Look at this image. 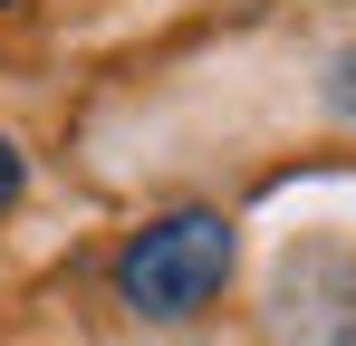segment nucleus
Segmentation results:
<instances>
[{"instance_id":"f257e3e1","label":"nucleus","mask_w":356,"mask_h":346,"mask_svg":"<svg viewBox=\"0 0 356 346\" xmlns=\"http://www.w3.org/2000/svg\"><path fill=\"white\" fill-rule=\"evenodd\" d=\"M232 222L222 212H164V222H145L135 240L116 250V298L145 318V327H183V318H202L222 279H232Z\"/></svg>"},{"instance_id":"7ed1b4c3","label":"nucleus","mask_w":356,"mask_h":346,"mask_svg":"<svg viewBox=\"0 0 356 346\" xmlns=\"http://www.w3.org/2000/svg\"><path fill=\"white\" fill-rule=\"evenodd\" d=\"M19 183H29V164H19V145L0 135V202H19Z\"/></svg>"},{"instance_id":"f03ea898","label":"nucleus","mask_w":356,"mask_h":346,"mask_svg":"<svg viewBox=\"0 0 356 346\" xmlns=\"http://www.w3.org/2000/svg\"><path fill=\"white\" fill-rule=\"evenodd\" d=\"M327 106H337V115H356V49L337 58V77H327Z\"/></svg>"},{"instance_id":"20e7f679","label":"nucleus","mask_w":356,"mask_h":346,"mask_svg":"<svg viewBox=\"0 0 356 346\" xmlns=\"http://www.w3.org/2000/svg\"><path fill=\"white\" fill-rule=\"evenodd\" d=\"M0 10H10V0H0Z\"/></svg>"}]
</instances>
